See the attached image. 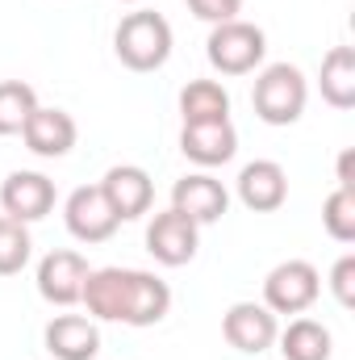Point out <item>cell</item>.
<instances>
[{
    "instance_id": "cell-1",
    "label": "cell",
    "mask_w": 355,
    "mask_h": 360,
    "mask_svg": "<svg viewBox=\"0 0 355 360\" xmlns=\"http://www.w3.org/2000/svg\"><path fill=\"white\" fill-rule=\"evenodd\" d=\"M113 51L130 72H159L172 59V25L155 8H134L113 34Z\"/></svg>"
},
{
    "instance_id": "cell-2",
    "label": "cell",
    "mask_w": 355,
    "mask_h": 360,
    "mask_svg": "<svg viewBox=\"0 0 355 360\" xmlns=\"http://www.w3.org/2000/svg\"><path fill=\"white\" fill-rule=\"evenodd\" d=\"M305 101H309V84H305L301 68H293V63L264 68L255 80V92H251V105L267 126H293L305 113Z\"/></svg>"
},
{
    "instance_id": "cell-3",
    "label": "cell",
    "mask_w": 355,
    "mask_h": 360,
    "mask_svg": "<svg viewBox=\"0 0 355 360\" xmlns=\"http://www.w3.org/2000/svg\"><path fill=\"white\" fill-rule=\"evenodd\" d=\"M205 55L213 63V72L222 76H247L264 63L267 55V38L260 25L234 17V21H222L209 30V42H205Z\"/></svg>"
},
{
    "instance_id": "cell-4",
    "label": "cell",
    "mask_w": 355,
    "mask_h": 360,
    "mask_svg": "<svg viewBox=\"0 0 355 360\" xmlns=\"http://www.w3.org/2000/svg\"><path fill=\"white\" fill-rule=\"evenodd\" d=\"M322 293V276L309 260H284L264 276V306L272 314H305Z\"/></svg>"
},
{
    "instance_id": "cell-5",
    "label": "cell",
    "mask_w": 355,
    "mask_h": 360,
    "mask_svg": "<svg viewBox=\"0 0 355 360\" xmlns=\"http://www.w3.org/2000/svg\"><path fill=\"white\" fill-rule=\"evenodd\" d=\"M63 222H67V231H72L80 243H109V239L117 235V226H121L117 214L109 210L100 184H80V188L67 197Z\"/></svg>"
},
{
    "instance_id": "cell-6",
    "label": "cell",
    "mask_w": 355,
    "mask_h": 360,
    "mask_svg": "<svg viewBox=\"0 0 355 360\" xmlns=\"http://www.w3.org/2000/svg\"><path fill=\"white\" fill-rule=\"evenodd\" d=\"M196 248H201V226L192 218H184L180 210H163V214L151 218V226H147V252L159 264L180 269V264H188L196 256Z\"/></svg>"
},
{
    "instance_id": "cell-7",
    "label": "cell",
    "mask_w": 355,
    "mask_h": 360,
    "mask_svg": "<svg viewBox=\"0 0 355 360\" xmlns=\"http://www.w3.org/2000/svg\"><path fill=\"white\" fill-rule=\"evenodd\" d=\"M222 335H226L230 348L255 356V352H267L276 344L280 323H276V314L267 310L264 302H234L226 310V319H222Z\"/></svg>"
},
{
    "instance_id": "cell-8",
    "label": "cell",
    "mask_w": 355,
    "mask_h": 360,
    "mask_svg": "<svg viewBox=\"0 0 355 360\" xmlns=\"http://www.w3.org/2000/svg\"><path fill=\"white\" fill-rule=\"evenodd\" d=\"M100 193H105L109 210L117 214V222H134V218H142V214L151 210V201H155V180L147 176L138 164H117V168L105 172Z\"/></svg>"
},
{
    "instance_id": "cell-9",
    "label": "cell",
    "mask_w": 355,
    "mask_h": 360,
    "mask_svg": "<svg viewBox=\"0 0 355 360\" xmlns=\"http://www.w3.org/2000/svg\"><path fill=\"white\" fill-rule=\"evenodd\" d=\"M130 289H134V269H92L84 281L80 302L88 306L92 319L100 323H126L130 314Z\"/></svg>"
},
{
    "instance_id": "cell-10",
    "label": "cell",
    "mask_w": 355,
    "mask_h": 360,
    "mask_svg": "<svg viewBox=\"0 0 355 360\" xmlns=\"http://www.w3.org/2000/svg\"><path fill=\"white\" fill-rule=\"evenodd\" d=\"M180 151L184 160L201 164V168H217V164H230L234 151H239V130L234 122H184L180 130Z\"/></svg>"
},
{
    "instance_id": "cell-11",
    "label": "cell",
    "mask_w": 355,
    "mask_h": 360,
    "mask_svg": "<svg viewBox=\"0 0 355 360\" xmlns=\"http://www.w3.org/2000/svg\"><path fill=\"white\" fill-rule=\"evenodd\" d=\"M88 260L80 252H51L42 256L38 264V293L51 302V306H76L80 293H84V281H88Z\"/></svg>"
},
{
    "instance_id": "cell-12",
    "label": "cell",
    "mask_w": 355,
    "mask_h": 360,
    "mask_svg": "<svg viewBox=\"0 0 355 360\" xmlns=\"http://www.w3.org/2000/svg\"><path fill=\"white\" fill-rule=\"evenodd\" d=\"M172 210H180L184 218H192L196 226H209V222H217L230 210V193H226L222 180H213L209 172H192V176H180L172 184Z\"/></svg>"
},
{
    "instance_id": "cell-13",
    "label": "cell",
    "mask_w": 355,
    "mask_h": 360,
    "mask_svg": "<svg viewBox=\"0 0 355 360\" xmlns=\"http://www.w3.org/2000/svg\"><path fill=\"white\" fill-rule=\"evenodd\" d=\"M0 205L8 218L29 226L55 210V180L42 176V172H13L0 184Z\"/></svg>"
},
{
    "instance_id": "cell-14",
    "label": "cell",
    "mask_w": 355,
    "mask_h": 360,
    "mask_svg": "<svg viewBox=\"0 0 355 360\" xmlns=\"http://www.w3.org/2000/svg\"><path fill=\"white\" fill-rule=\"evenodd\" d=\"M76 117L67 113V109H51V105H38L34 113H29V122H25V130H21V139H25V147L34 151V155H42V160H63L72 147H76Z\"/></svg>"
},
{
    "instance_id": "cell-15",
    "label": "cell",
    "mask_w": 355,
    "mask_h": 360,
    "mask_svg": "<svg viewBox=\"0 0 355 360\" xmlns=\"http://www.w3.org/2000/svg\"><path fill=\"white\" fill-rule=\"evenodd\" d=\"M42 340L55 360H96V352H100V331L84 314H55L46 323Z\"/></svg>"
},
{
    "instance_id": "cell-16",
    "label": "cell",
    "mask_w": 355,
    "mask_h": 360,
    "mask_svg": "<svg viewBox=\"0 0 355 360\" xmlns=\"http://www.w3.org/2000/svg\"><path fill=\"white\" fill-rule=\"evenodd\" d=\"M239 201L255 214H272L288 201V172L276 160H255L239 172Z\"/></svg>"
},
{
    "instance_id": "cell-17",
    "label": "cell",
    "mask_w": 355,
    "mask_h": 360,
    "mask_svg": "<svg viewBox=\"0 0 355 360\" xmlns=\"http://www.w3.org/2000/svg\"><path fill=\"white\" fill-rule=\"evenodd\" d=\"M172 310V289L168 281H159L155 272L134 269V289H130V314H126V327H155L163 323Z\"/></svg>"
},
{
    "instance_id": "cell-18",
    "label": "cell",
    "mask_w": 355,
    "mask_h": 360,
    "mask_svg": "<svg viewBox=\"0 0 355 360\" xmlns=\"http://www.w3.org/2000/svg\"><path fill=\"white\" fill-rule=\"evenodd\" d=\"M322 101L335 109H351L355 105V46H330L322 59Z\"/></svg>"
},
{
    "instance_id": "cell-19",
    "label": "cell",
    "mask_w": 355,
    "mask_h": 360,
    "mask_svg": "<svg viewBox=\"0 0 355 360\" xmlns=\"http://www.w3.org/2000/svg\"><path fill=\"white\" fill-rule=\"evenodd\" d=\"M180 113H184V122H226L230 92L217 80H188L180 89Z\"/></svg>"
},
{
    "instance_id": "cell-20",
    "label": "cell",
    "mask_w": 355,
    "mask_h": 360,
    "mask_svg": "<svg viewBox=\"0 0 355 360\" xmlns=\"http://www.w3.org/2000/svg\"><path fill=\"white\" fill-rule=\"evenodd\" d=\"M280 352L284 360H330V331L318 319H293L280 335Z\"/></svg>"
},
{
    "instance_id": "cell-21",
    "label": "cell",
    "mask_w": 355,
    "mask_h": 360,
    "mask_svg": "<svg viewBox=\"0 0 355 360\" xmlns=\"http://www.w3.org/2000/svg\"><path fill=\"white\" fill-rule=\"evenodd\" d=\"M34 109H38V92L25 80H0V134H21Z\"/></svg>"
},
{
    "instance_id": "cell-22",
    "label": "cell",
    "mask_w": 355,
    "mask_h": 360,
    "mask_svg": "<svg viewBox=\"0 0 355 360\" xmlns=\"http://www.w3.org/2000/svg\"><path fill=\"white\" fill-rule=\"evenodd\" d=\"M34 256V239H29V226L0 214V276H17V272L29 264Z\"/></svg>"
},
{
    "instance_id": "cell-23",
    "label": "cell",
    "mask_w": 355,
    "mask_h": 360,
    "mask_svg": "<svg viewBox=\"0 0 355 360\" xmlns=\"http://www.w3.org/2000/svg\"><path fill=\"white\" fill-rule=\"evenodd\" d=\"M322 226L335 243H355V193L351 188H335L322 201Z\"/></svg>"
},
{
    "instance_id": "cell-24",
    "label": "cell",
    "mask_w": 355,
    "mask_h": 360,
    "mask_svg": "<svg viewBox=\"0 0 355 360\" xmlns=\"http://www.w3.org/2000/svg\"><path fill=\"white\" fill-rule=\"evenodd\" d=\"M192 8V17L209 21V25H222V21H234L243 13V0H184Z\"/></svg>"
},
{
    "instance_id": "cell-25",
    "label": "cell",
    "mask_w": 355,
    "mask_h": 360,
    "mask_svg": "<svg viewBox=\"0 0 355 360\" xmlns=\"http://www.w3.org/2000/svg\"><path fill=\"white\" fill-rule=\"evenodd\" d=\"M330 293L339 297V306H355V256H343L335 269H330Z\"/></svg>"
},
{
    "instance_id": "cell-26",
    "label": "cell",
    "mask_w": 355,
    "mask_h": 360,
    "mask_svg": "<svg viewBox=\"0 0 355 360\" xmlns=\"http://www.w3.org/2000/svg\"><path fill=\"white\" fill-rule=\"evenodd\" d=\"M355 151L351 147H347V151H343V155H339V188H351L355 193Z\"/></svg>"
},
{
    "instance_id": "cell-27",
    "label": "cell",
    "mask_w": 355,
    "mask_h": 360,
    "mask_svg": "<svg viewBox=\"0 0 355 360\" xmlns=\"http://www.w3.org/2000/svg\"><path fill=\"white\" fill-rule=\"evenodd\" d=\"M121 4H138V0H121Z\"/></svg>"
}]
</instances>
